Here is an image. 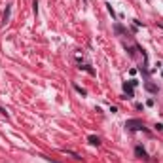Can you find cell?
I'll list each match as a JSON object with an SVG mask.
<instances>
[{
  "instance_id": "obj_1",
  "label": "cell",
  "mask_w": 163,
  "mask_h": 163,
  "mask_svg": "<svg viewBox=\"0 0 163 163\" xmlns=\"http://www.w3.org/2000/svg\"><path fill=\"white\" fill-rule=\"evenodd\" d=\"M127 129H131V131H146V127L140 119H127V123H125Z\"/></svg>"
},
{
  "instance_id": "obj_2",
  "label": "cell",
  "mask_w": 163,
  "mask_h": 163,
  "mask_svg": "<svg viewBox=\"0 0 163 163\" xmlns=\"http://www.w3.org/2000/svg\"><path fill=\"white\" fill-rule=\"evenodd\" d=\"M10 13H12V4H8L6 10H4V15H2V25H6V23L10 21Z\"/></svg>"
},
{
  "instance_id": "obj_3",
  "label": "cell",
  "mask_w": 163,
  "mask_h": 163,
  "mask_svg": "<svg viewBox=\"0 0 163 163\" xmlns=\"http://www.w3.org/2000/svg\"><path fill=\"white\" fill-rule=\"evenodd\" d=\"M135 154H137L140 159H148V154H146V150L142 148V146H137V148H135Z\"/></svg>"
},
{
  "instance_id": "obj_4",
  "label": "cell",
  "mask_w": 163,
  "mask_h": 163,
  "mask_svg": "<svg viewBox=\"0 0 163 163\" xmlns=\"http://www.w3.org/2000/svg\"><path fill=\"white\" fill-rule=\"evenodd\" d=\"M87 140H89V144H93V146H99V144H101V138L97 137V135H89Z\"/></svg>"
},
{
  "instance_id": "obj_5",
  "label": "cell",
  "mask_w": 163,
  "mask_h": 163,
  "mask_svg": "<svg viewBox=\"0 0 163 163\" xmlns=\"http://www.w3.org/2000/svg\"><path fill=\"white\" fill-rule=\"evenodd\" d=\"M123 91H125L127 97H135V91H133V87L129 85V84H123Z\"/></svg>"
},
{
  "instance_id": "obj_6",
  "label": "cell",
  "mask_w": 163,
  "mask_h": 163,
  "mask_svg": "<svg viewBox=\"0 0 163 163\" xmlns=\"http://www.w3.org/2000/svg\"><path fill=\"white\" fill-rule=\"evenodd\" d=\"M144 87L148 89L150 93H157V85H154L152 82H146V84H144Z\"/></svg>"
},
{
  "instance_id": "obj_7",
  "label": "cell",
  "mask_w": 163,
  "mask_h": 163,
  "mask_svg": "<svg viewBox=\"0 0 163 163\" xmlns=\"http://www.w3.org/2000/svg\"><path fill=\"white\" fill-rule=\"evenodd\" d=\"M63 152H64V154H68V156H72V157L78 159V161L82 159V156H80V154H76V152H70V150H63Z\"/></svg>"
},
{
  "instance_id": "obj_8",
  "label": "cell",
  "mask_w": 163,
  "mask_h": 163,
  "mask_svg": "<svg viewBox=\"0 0 163 163\" xmlns=\"http://www.w3.org/2000/svg\"><path fill=\"white\" fill-rule=\"evenodd\" d=\"M74 89H76V91H78V93H80L82 97H85V95H87V91H85V89H84V87H80L78 84H74Z\"/></svg>"
},
{
  "instance_id": "obj_9",
  "label": "cell",
  "mask_w": 163,
  "mask_h": 163,
  "mask_svg": "<svg viewBox=\"0 0 163 163\" xmlns=\"http://www.w3.org/2000/svg\"><path fill=\"white\" fill-rule=\"evenodd\" d=\"M82 70H85V72H89V74H91V76H95V70L91 68V67H89V64H84V67H80Z\"/></svg>"
},
{
  "instance_id": "obj_10",
  "label": "cell",
  "mask_w": 163,
  "mask_h": 163,
  "mask_svg": "<svg viewBox=\"0 0 163 163\" xmlns=\"http://www.w3.org/2000/svg\"><path fill=\"white\" fill-rule=\"evenodd\" d=\"M127 84H129V85H131V87H137V85H138V80H129V82H127Z\"/></svg>"
},
{
  "instance_id": "obj_11",
  "label": "cell",
  "mask_w": 163,
  "mask_h": 163,
  "mask_svg": "<svg viewBox=\"0 0 163 163\" xmlns=\"http://www.w3.org/2000/svg\"><path fill=\"white\" fill-rule=\"evenodd\" d=\"M34 15H38V0H34Z\"/></svg>"
},
{
  "instance_id": "obj_12",
  "label": "cell",
  "mask_w": 163,
  "mask_h": 163,
  "mask_svg": "<svg viewBox=\"0 0 163 163\" xmlns=\"http://www.w3.org/2000/svg\"><path fill=\"white\" fill-rule=\"evenodd\" d=\"M161 76H163V72H161Z\"/></svg>"
}]
</instances>
